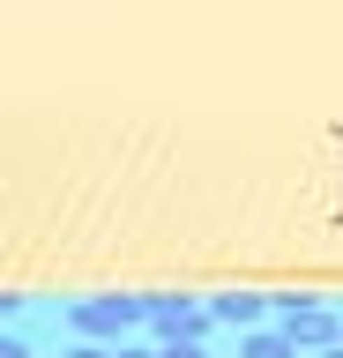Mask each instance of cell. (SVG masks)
Wrapping results in <instances>:
<instances>
[{
	"label": "cell",
	"mask_w": 343,
	"mask_h": 358,
	"mask_svg": "<svg viewBox=\"0 0 343 358\" xmlns=\"http://www.w3.org/2000/svg\"><path fill=\"white\" fill-rule=\"evenodd\" d=\"M68 329L75 343H135L149 329V291H97V299H75L68 306Z\"/></svg>",
	"instance_id": "1"
},
{
	"label": "cell",
	"mask_w": 343,
	"mask_h": 358,
	"mask_svg": "<svg viewBox=\"0 0 343 358\" xmlns=\"http://www.w3.org/2000/svg\"><path fill=\"white\" fill-rule=\"evenodd\" d=\"M276 329L298 343V358H321L328 343H343V313L314 291H276Z\"/></svg>",
	"instance_id": "2"
},
{
	"label": "cell",
	"mask_w": 343,
	"mask_h": 358,
	"mask_svg": "<svg viewBox=\"0 0 343 358\" xmlns=\"http://www.w3.org/2000/svg\"><path fill=\"white\" fill-rule=\"evenodd\" d=\"M209 329H217L209 299H194V291H149V343H157V351H172V343H209Z\"/></svg>",
	"instance_id": "3"
},
{
	"label": "cell",
	"mask_w": 343,
	"mask_h": 358,
	"mask_svg": "<svg viewBox=\"0 0 343 358\" xmlns=\"http://www.w3.org/2000/svg\"><path fill=\"white\" fill-rule=\"evenodd\" d=\"M209 313H217V329L254 336V329H269V321H276V299H269V291H217Z\"/></svg>",
	"instance_id": "4"
},
{
	"label": "cell",
	"mask_w": 343,
	"mask_h": 358,
	"mask_svg": "<svg viewBox=\"0 0 343 358\" xmlns=\"http://www.w3.org/2000/svg\"><path fill=\"white\" fill-rule=\"evenodd\" d=\"M239 358H298V343H291V336H284V329H276V321H269V329L239 336Z\"/></svg>",
	"instance_id": "5"
},
{
	"label": "cell",
	"mask_w": 343,
	"mask_h": 358,
	"mask_svg": "<svg viewBox=\"0 0 343 358\" xmlns=\"http://www.w3.org/2000/svg\"><path fill=\"white\" fill-rule=\"evenodd\" d=\"M0 358H38V351H30V343H23V336H15V329H8V336H0Z\"/></svg>",
	"instance_id": "6"
},
{
	"label": "cell",
	"mask_w": 343,
	"mask_h": 358,
	"mask_svg": "<svg viewBox=\"0 0 343 358\" xmlns=\"http://www.w3.org/2000/svg\"><path fill=\"white\" fill-rule=\"evenodd\" d=\"M60 358H112V343H68Z\"/></svg>",
	"instance_id": "7"
},
{
	"label": "cell",
	"mask_w": 343,
	"mask_h": 358,
	"mask_svg": "<svg viewBox=\"0 0 343 358\" xmlns=\"http://www.w3.org/2000/svg\"><path fill=\"white\" fill-rule=\"evenodd\" d=\"M112 358H164V351H157V343H119Z\"/></svg>",
	"instance_id": "8"
},
{
	"label": "cell",
	"mask_w": 343,
	"mask_h": 358,
	"mask_svg": "<svg viewBox=\"0 0 343 358\" xmlns=\"http://www.w3.org/2000/svg\"><path fill=\"white\" fill-rule=\"evenodd\" d=\"M164 358H209V343H172Z\"/></svg>",
	"instance_id": "9"
},
{
	"label": "cell",
	"mask_w": 343,
	"mask_h": 358,
	"mask_svg": "<svg viewBox=\"0 0 343 358\" xmlns=\"http://www.w3.org/2000/svg\"><path fill=\"white\" fill-rule=\"evenodd\" d=\"M321 358H343V343H328V351H321Z\"/></svg>",
	"instance_id": "10"
}]
</instances>
